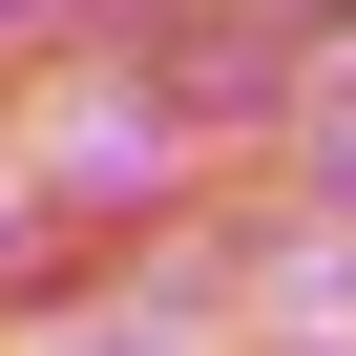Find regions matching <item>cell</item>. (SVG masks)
<instances>
[{"mask_svg":"<svg viewBox=\"0 0 356 356\" xmlns=\"http://www.w3.org/2000/svg\"><path fill=\"white\" fill-rule=\"evenodd\" d=\"M0 22H63V0H0Z\"/></svg>","mask_w":356,"mask_h":356,"instance_id":"obj_1","label":"cell"}]
</instances>
